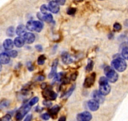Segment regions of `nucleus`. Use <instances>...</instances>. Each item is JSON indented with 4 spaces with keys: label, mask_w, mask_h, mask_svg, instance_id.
I'll return each mask as SVG.
<instances>
[{
    "label": "nucleus",
    "mask_w": 128,
    "mask_h": 121,
    "mask_svg": "<svg viewBox=\"0 0 128 121\" xmlns=\"http://www.w3.org/2000/svg\"><path fill=\"white\" fill-rule=\"evenodd\" d=\"M26 27L28 30L40 32L43 29L44 25H43V23L40 21H29L27 23Z\"/></svg>",
    "instance_id": "1"
},
{
    "label": "nucleus",
    "mask_w": 128,
    "mask_h": 121,
    "mask_svg": "<svg viewBox=\"0 0 128 121\" xmlns=\"http://www.w3.org/2000/svg\"><path fill=\"white\" fill-rule=\"evenodd\" d=\"M112 66L119 72H122L126 69L127 64L123 59L118 57L112 61Z\"/></svg>",
    "instance_id": "2"
},
{
    "label": "nucleus",
    "mask_w": 128,
    "mask_h": 121,
    "mask_svg": "<svg viewBox=\"0 0 128 121\" xmlns=\"http://www.w3.org/2000/svg\"><path fill=\"white\" fill-rule=\"evenodd\" d=\"M104 73L107 76L108 81L111 83H115L118 80V75L111 67L107 66L104 69Z\"/></svg>",
    "instance_id": "3"
},
{
    "label": "nucleus",
    "mask_w": 128,
    "mask_h": 121,
    "mask_svg": "<svg viewBox=\"0 0 128 121\" xmlns=\"http://www.w3.org/2000/svg\"><path fill=\"white\" fill-rule=\"evenodd\" d=\"M30 108L31 106L29 104L26 105L22 107L17 112L16 115V119L18 121L21 120L23 118V117L29 112Z\"/></svg>",
    "instance_id": "4"
},
{
    "label": "nucleus",
    "mask_w": 128,
    "mask_h": 121,
    "mask_svg": "<svg viewBox=\"0 0 128 121\" xmlns=\"http://www.w3.org/2000/svg\"><path fill=\"white\" fill-rule=\"evenodd\" d=\"M96 74L95 73L91 74L90 76L87 77L84 82V86L85 88H90L94 84L95 80H96Z\"/></svg>",
    "instance_id": "5"
},
{
    "label": "nucleus",
    "mask_w": 128,
    "mask_h": 121,
    "mask_svg": "<svg viewBox=\"0 0 128 121\" xmlns=\"http://www.w3.org/2000/svg\"><path fill=\"white\" fill-rule=\"evenodd\" d=\"M92 115L89 112L85 111L78 114L77 118L78 121H90L92 119Z\"/></svg>",
    "instance_id": "6"
},
{
    "label": "nucleus",
    "mask_w": 128,
    "mask_h": 121,
    "mask_svg": "<svg viewBox=\"0 0 128 121\" xmlns=\"http://www.w3.org/2000/svg\"><path fill=\"white\" fill-rule=\"evenodd\" d=\"M110 92V86L108 83L99 84V92L102 95L105 96L109 94Z\"/></svg>",
    "instance_id": "7"
},
{
    "label": "nucleus",
    "mask_w": 128,
    "mask_h": 121,
    "mask_svg": "<svg viewBox=\"0 0 128 121\" xmlns=\"http://www.w3.org/2000/svg\"><path fill=\"white\" fill-rule=\"evenodd\" d=\"M23 39L27 44H32L35 40V36L32 33H26L23 35Z\"/></svg>",
    "instance_id": "8"
},
{
    "label": "nucleus",
    "mask_w": 128,
    "mask_h": 121,
    "mask_svg": "<svg viewBox=\"0 0 128 121\" xmlns=\"http://www.w3.org/2000/svg\"><path fill=\"white\" fill-rule=\"evenodd\" d=\"M87 105L89 109L92 111L98 110L99 108V103L94 99L88 101Z\"/></svg>",
    "instance_id": "9"
},
{
    "label": "nucleus",
    "mask_w": 128,
    "mask_h": 121,
    "mask_svg": "<svg viewBox=\"0 0 128 121\" xmlns=\"http://www.w3.org/2000/svg\"><path fill=\"white\" fill-rule=\"evenodd\" d=\"M48 9L52 13H57L60 10V7H59L58 4L54 2H51L49 3L48 6Z\"/></svg>",
    "instance_id": "10"
},
{
    "label": "nucleus",
    "mask_w": 128,
    "mask_h": 121,
    "mask_svg": "<svg viewBox=\"0 0 128 121\" xmlns=\"http://www.w3.org/2000/svg\"><path fill=\"white\" fill-rule=\"evenodd\" d=\"M44 97L49 100H53L56 98V94L52 90H45L44 92Z\"/></svg>",
    "instance_id": "11"
},
{
    "label": "nucleus",
    "mask_w": 128,
    "mask_h": 121,
    "mask_svg": "<svg viewBox=\"0 0 128 121\" xmlns=\"http://www.w3.org/2000/svg\"><path fill=\"white\" fill-rule=\"evenodd\" d=\"M92 97L94 100H96L97 102H98L99 103H102L104 100V95L101 94V93L99 92V91H94V92L92 93Z\"/></svg>",
    "instance_id": "12"
},
{
    "label": "nucleus",
    "mask_w": 128,
    "mask_h": 121,
    "mask_svg": "<svg viewBox=\"0 0 128 121\" xmlns=\"http://www.w3.org/2000/svg\"><path fill=\"white\" fill-rule=\"evenodd\" d=\"M58 63V60L57 59L54 60L52 64V66L51 71H50V74L48 75L49 78H52L53 77H54L55 76V74H56V69H57Z\"/></svg>",
    "instance_id": "13"
},
{
    "label": "nucleus",
    "mask_w": 128,
    "mask_h": 121,
    "mask_svg": "<svg viewBox=\"0 0 128 121\" xmlns=\"http://www.w3.org/2000/svg\"><path fill=\"white\" fill-rule=\"evenodd\" d=\"M10 61V57L7 53L3 52L0 54V63L3 65H6Z\"/></svg>",
    "instance_id": "14"
},
{
    "label": "nucleus",
    "mask_w": 128,
    "mask_h": 121,
    "mask_svg": "<svg viewBox=\"0 0 128 121\" xmlns=\"http://www.w3.org/2000/svg\"><path fill=\"white\" fill-rule=\"evenodd\" d=\"M38 17L39 19L41 20H44L47 22H52L53 20L52 15L51 14H49V13L43 15H41L40 13H38Z\"/></svg>",
    "instance_id": "15"
},
{
    "label": "nucleus",
    "mask_w": 128,
    "mask_h": 121,
    "mask_svg": "<svg viewBox=\"0 0 128 121\" xmlns=\"http://www.w3.org/2000/svg\"><path fill=\"white\" fill-rule=\"evenodd\" d=\"M14 43L11 39H6L3 42V47L7 50H12L13 48Z\"/></svg>",
    "instance_id": "16"
},
{
    "label": "nucleus",
    "mask_w": 128,
    "mask_h": 121,
    "mask_svg": "<svg viewBox=\"0 0 128 121\" xmlns=\"http://www.w3.org/2000/svg\"><path fill=\"white\" fill-rule=\"evenodd\" d=\"M62 59L64 63L66 64V65H69V64H70L72 62V59L70 56L69 54L67 52H65L62 54Z\"/></svg>",
    "instance_id": "17"
},
{
    "label": "nucleus",
    "mask_w": 128,
    "mask_h": 121,
    "mask_svg": "<svg viewBox=\"0 0 128 121\" xmlns=\"http://www.w3.org/2000/svg\"><path fill=\"white\" fill-rule=\"evenodd\" d=\"M26 27H24L23 25H20L18 26L16 28V33L19 36H23L24 34H26Z\"/></svg>",
    "instance_id": "18"
},
{
    "label": "nucleus",
    "mask_w": 128,
    "mask_h": 121,
    "mask_svg": "<svg viewBox=\"0 0 128 121\" xmlns=\"http://www.w3.org/2000/svg\"><path fill=\"white\" fill-rule=\"evenodd\" d=\"M24 39L22 37H18L15 38V39L14 40V44L17 47L20 48L22 47H23V45H24Z\"/></svg>",
    "instance_id": "19"
},
{
    "label": "nucleus",
    "mask_w": 128,
    "mask_h": 121,
    "mask_svg": "<svg viewBox=\"0 0 128 121\" xmlns=\"http://www.w3.org/2000/svg\"><path fill=\"white\" fill-rule=\"evenodd\" d=\"M59 110H60V107L58 105H55L54 107H53L50 110V115L52 116H56V114L58 112Z\"/></svg>",
    "instance_id": "20"
},
{
    "label": "nucleus",
    "mask_w": 128,
    "mask_h": 121,
    "mask_svg": "<svg viewBox=\"0 0 128 121\" xmlns=\"http://www.w3.org/2000/svg\"><path fill=\"white\" fill-rule=\"evenodd\" d=\"M75 88H76V85H72V86L70 88V90H68V92L65 94V95L64 96V98H68V97H70V96L71 95V94L73 93L74 91Z\"/></svg>",
    "instance_id": "21"
},
{
    "label": "nucleus",
    "mask_w": 128,
    "mask_h": 121,
    "mask_svg": "<svg viewBox=\"0 0 128 121\" xmlns=\"http://www.w3.org/2000/svg\"><path fill=\"white\" fill-rule=\"evenodd\" d=\"M6 53L9 55L10 57H12L13 58L16 57L18 55V52L14 50H9Z\"/></svg>",
    "instance_id": "22"
},
{
    "label": "nucleus",
    "mask_w": 128,
    "mask_h": 121,
    "mask_svg": "<svg viewBox=\"0 0 128 121\" xmlns=\"http://www.w3.org/2000/svg\"><path fill=\"white\" fill-rule=\"evenodd\" d=\"M14 27H10L7 29L6 30V34L8 36L12 37L14 35Z\"/></svg>",
    "instance_id": "23"
},
{
    "label": "nucleus",
    "mask_w": 128,
    "mask_h": 121,
    "mask_svg": "<svg viewBox=\"0 0 128 121\" xmlns=\"http://www.w3.org/2000/svg\"><path fill=\"white\" fill-rule=\"evenodd\" d=\"M46 57L44 55H41L38 58V64L40 65H43L45 63Z\"/></svg>",
    "instance_id": "24"
},
{
    "label": "nucleus",
    "mask_w": 128,
    "mask_h": 121,
    "mask_svg": "<svg viewBox=\"0 0 128 121\" xmlns=\"http://www.w3.org/2000/svg\"><path fill=\"white\" fill-rule=\"evenodd\" d=\"M122 55L125 59L128 60V47L124 48L122 51Z\"/></svg>",
    "instance_id": "25"
},
{
    "label": "nucleus",
    "mask_w": 128,
    "mask_h": 121,
    "mask_svg": "<svg viewBox=\"0 0 128 121\" xmlns=\"http://www.w3.org/2000/svg\"><path fill=\"white\" fill-rule=\"evenodd\" d=\"M10 103L7 100H4L2 102L0 103V109H3V108H5L6 107H8Z\"/></svg>",
    "instance_id": "26"
},
{
    "label": "nucleus",
    "mask_w": 128,
    "mask_h": 121,
    "mask_svg": "<svg viewBox=\"0 0 128 121\" xmlns=\"http://www.w3.org/2000/svg\"><path fill=\"white\" fill-rule=\"evenodd\" d=\"M38 100H39L38 97H34V98H32V99L30 101V102H29V103H28V104H29L32 107V106H33V105H34L36 104V103H37L38 102Z\"/></svg>",
    "instance_id": "27"
},
{
    "label": "nucleus",
    "mask_w": 128,
    "mask_h": 121,
    "mask_svg": "<svg viewBox=\"0 0 128 121\" xmlns=\"http://www.w3.org/2000/svg\"><path fill=\"white\" fill-rule=\"evenodd\" d=\"M93 66H94V63L92 60H90L89 62H88V65H87V67H86V70L87 71L89 72V71H92V69H93Z\"/></svg>",
    "instance_id": "28"
},
{
    "label": "nucleus",
    "mask_w": 128,
    "mask_h": 121,
    "mask_svg": "<svg viewBox=\"0 0 128 121\" xmlns=\"http://www.w3.org/2000/svg\"><path fill=\"white\" fill-rule=\"evenodd\" d=\"M40 10H41V12L43 13V15L47 14L48 13V8L46 7V6L45 5H43L41 7H40Z\"/></svg>",
    "instance_id": "29"
},
{
    "label": "nucleus",
    "mask_w": 128,
    "mask_h": 121,
    "mask_svg": "<svg viewBox=\"0 0 128 121\" xmlns=\"http://www.w3.org/2000/svg\"><path fill=\"white\" fill-rule=\"evenodd\" d=\"M76 8H70L67 10V14L69 15H73L76 13Z\"/></svg>",
    "instance_id": "30"
},
{
    "label": "nucleus",
    "mask_w": 128,
    "mask_h": 121,
    "mask_svg": "<svg viewBox=\"0 0 128 121\" xmlns=\"http://www.w3.org/2000/svg\"><path fill=\"white\" fill-rule=\"evenodd\" d=\"M122 28V27L121 25H120V23H114V29L115 30H116V31H119V30H120Z\"/></svg>",
    "instance_id": "31"
},
{
    "label": "nucleus",
    "mask_w": 128,
    "mask_h": 121,
    "mask_svg": "<svg viewBox=\"0 0 128 121\" xmlns=\"http://www.w3.org/2000/svg\"><path fill=\"white\" fill-rule=\"evenodd\" d=\"M108 80L107 78L104 77V76H103V77H101L100 78V80H99V84H103V83H108Z\"/></svg>",
    "instance_id": "32"
},
{
    "label": "nucleus",
    "mask_w": 128,
    "mask_h": 121,
    "mask_svg": "<svg viewBox=\"0 0 128 121\" xmlns=\"http://www.w3.org/2000/svg\"><path fill=\"white\" fill-rule=\"evenodd\" d=\"M41 117H42V118L44 120H48L50 118V115L49 114V113H44V114L42 115Z\"/></svg>",
    "instance_id": "33"
},
{
    "label": "nucleus",
    "mask_w": 128,
    "mask_h": 121,
    "mask_svg": "<svg viewBox=\"0 0 128 121\" xmlns=\"http://www.w3.org/2000/svg\"><path fill=\"white\" fill-rule=\"evenodd\" d=\"M53 2H55L60 5H64L66 3V0H53Z\"/></svg>",
    "instance_id": "34"
},
{
    "label": "nucleus",
    "mask_w": 128,
    "mask_h": 121,
    "mask_svg": "<svg viewBox=\"0 0 128 121\" xmlns=\"http://www.w3.org/2000/svg\"><path fill=\"white\" fill-rule=\"evenodd\" d=\"M3 121H12V117H11V116L10 115H6L3 117Z\"/></svg>",
    "instance_id": "35"
},
{
    "label": "nucleus",
    "mask_w": 128,
    "mask_h": 121,
    "mask_svg": "<svg viewBox=\"0 0 128 121\" xmlns=\"http://www.w3.org/2000/svg\"><path fill=\"white\" fill-rule=\"evenodd\" d=\"M77 73H73L72 75H71V80H73V81H75V80H76V78H77Z\"/></svg>",
    "instance_id": "36"
},
{
    "label": "nucleus",
    "mask_w": 128,
    "mask_h": 121,
    "mask_svg": "<svg viewBox=\"0 0 128 121\" xmlns=\"http://www.w3.org/2000/svg\"><path fill=\"white\" fill-rule=\"evenodd\" d=\"M44 104L45 105V106L46 107H50V105H52V103L50 102V101H47V100H45L44 102Z\"/></svg>",
    "instance_id": "37"
},
{
    "label": "nucleus",
    "mask_w": 128,
    "mask_h": 121,
    "mask_svg": "<svg viewBox=\"0 0 128 121\" xmlns=\"http://www.w3.org/2000/svg\"><path fill=\"white\" fill-rule=\"evenodd\" d=\"M32 118V115H28L26 116L25 118H24V121H31Z\"/></svg>",
    "instance_id": "38"
},
{
    "label": "nucleus",
    "mask_w": 128,
    "mask_h": 121,
    "mask_svg": "<svg viewBox=\"0 0 128 121\" xmlns=\"http://www.w3.org/2000/svg\"><path fill=\"white\" fill-rule=\"evenodd\" d=\"M35 48H36V50H38V51H42L43 50L42 46L40 45H36V46H35Z\"/></svg>",
    "instance_id": "39"
},
{
    "label": "nucleus",
    "mask_w": 128,
    "mask_h": 121,
    "mask_svg": "<svg viewBox=\"0 0 128 121\" xmlns=\"http://www.w3.org/2000/svg\"><path fill=\"white\" fill-rule=\"evenodd\" d=\"M28 70H30V71H33V70H34V66L32 65V63H29V65H28Z\"/></svg>",
    "instance_id": "40"
},
{
    "label": "nucleus",
    "mask_w": 128,
    "mask_h": 121,
    "mask_svg": "<svg viewBox=\"0 0 128 121\" xmlns=\"http://www.w3.org/2000/svg\"><path fill=\"white\" fill-rule=\"evenodd\" d=\"M58 121H66V117L65 116H62L59 118Z\"/></svg>",
    "instance_id": "41"
},
{
    "label": "nucleus",
    "mask_w": 128,
    "mask_h": 121,
    "mask_svg": "<svg viewBox=\"0 0 128 121\" xmlns=\"http://www.w3.org/2000/svg\"><path fill=\"white\" fill-rule=\"evenodd\" d=\"M44 79H45V77L44 76H39L38 77L37 80L38 81H43V80H44Z\"/></svg>",
    "instance_id": "42"
},
{
    "label": "nucleus",
    "mask_w": 128,
    "mask_h": 121,
    "mask_svg": "<svg viewBox=\"0 0 128 121\" xmlns=\"http://www.w3.org/2000/svg\"><path fill=\"white\" fill-rule=\"evenodd\" d=\"M46 83H44L42 84V86H41V88L42 89H45L46 88Z\"/></svg>",
    "instance_id": "43"
},
{
    "label": "nucleus",
    "mask_w": 128,
    "mask_h": 121,
    "mask_svg": "<svg viewBox=\"0 0 128 121\" xmlns=\"http://www.w3.org/2000/svg\"><path fill=\"white\" fill-rule=\"evenodd\" d=\"M2 63H0V71H2Z\"/></svg>",
    "instance_id": "44"
},
{
    "label": "nucleus",
    "mask_w": 128,
    "mask_h": 121,
    "mask_svg": "<svg viewBox=\"0 0 128 121\" xmlns=\"http://www.w3.org/2000/svg\"><path fill=\"white\" fill-rule=\"evenodd\" d=\"M76 1H77V2H82V0H76Z\"/></svg>",
    "instance_id": "45"
}]
</instances>
